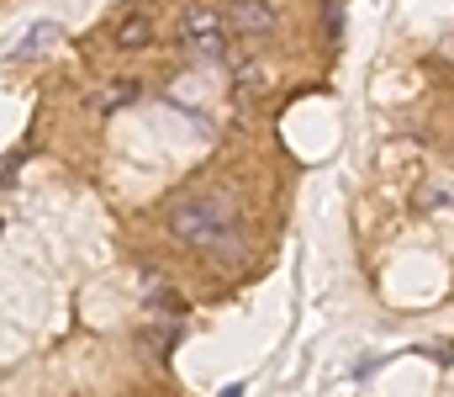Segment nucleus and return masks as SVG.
Here are the masks:
<instances>
[{
  "mask_svg": "<svg viewBox=\"0 0 454 397\" xmlns=\"http://www.w3.org/2000/svg\"><path fill=\"white\" fill-rule=\"evenodd\" d=\"M232 202L223 191H196L185 202L169 207V239L185 250H212V255H232Z\"/></svg>",
  "mask_w": 454,
  "mask_h": 397,
  "instance_id": "f257e3e1",
  "label": "nucleus"
},
{
  "mask_svg": "<svg viewBox=\"0 0 454 397\" xmlns=\"http://www.w3.org/2000/svg\"><path fill=\"white\" fill-rule=\"evenodd\" d=\"M180 48L191 59H223L227 53V16L212 5H185L180 11Z\"/></svg>",
  "mask_w": 454,
  "mask_h": 397,
  "instance_id": "f03ea898",
  "label": "nucleus"
},
{
  "mask_svg": "<svg viewBox=\"0 0 454 397\" xmlns=\"http://www.w3.org/2000/svg\"><path fill=\"white\" fill-rule=\"evenodd\" d=\"M223 16L238 37H270L275 32V5L270 0H227Z\"/></svg>",
  "mask_w": 454,
  "mask_h": 397,
  "instance_id": "7ed1b4c3",
  "label": "nucleus"
},
{
  "mask_svg": "<svg viewBox=\"0 0 454 397\" xmlns=\"http://www.w3.org/2000/svg\"><path fill=\"white\" fill-rule=\"evenodd\" d=\"M59 37H64V27H59V21H32V27H27V37L5 48V64H27V59H37L43 48H53Z\"/></svg>",
  "mask_w": 454,
  "mask_h": 397,
  "instance_id": "20e7f679",
  "label": "nucleus"
},
{
  "mask_svg": "<svg viewBox=\"0 0 454 397\" xmlns=\"http://www.w3.org/2000/svg\"><path fill=\"white\" fill-rule=\"evenodd\" d=\"M270 80H275V75H270L264 59H232V96H238V101H254Z\"/></svg>",
  "mask_w": 454,
  "mask_h": 397,
  "instance_id": "39448f33",
  "label": "nucleus"
},
{
  "mask_svg": "<svg viewBox=\"0 0 454 397\" xmlns=\"http://www.w3.org/2000/svg\"><path fill=\"white\" fill-rule=\"evenodd\" d=\"M112 43L116 48H148V43H153V16H148V11H127L112 27Z\"/></svg>",
  "mask_w": 454,
  "mask_h": 397,
  "instance_id": "423d86ee",
  "label": "nucleus"
},
{
  "mask_svg": "<svg viewBox=\"0 0 454 397\" xmlns=\"http://www.w3.org/2000/svg\"><path fill=\"white\" fill-rule=\"evenodd\" d=\"M132 96H137V85H132V80H116V85H106V91L96 96V107H101V112H116V107H127Z\"/></svg>",
  "mask_w": 454,
  "mask_h": 397,
  "instance_id": "0eeeda50",
  "label": "nucleus"
},
{
  "mask_svg": "<svg viewBox=\"0 0 454 397\" xmlns=\"http://www.w3.org/2000/svg\"><path fill=\"white\" fill-rule=\"evenodd\" d=\"M21 164H27V148H11V154H5V191L16 186V175H21Z\"/></svg>",
  "mask_w": 454,
  "mask_h": 397,
  "instance_id": "6e6552de",
  "label": "nucleus"
},
{
  "mask_svg": "<svg viewBox=\"0 0 454 397\" xmlns=\"http://www.w3.org/2000/svg\"><path fill=\"white\" fill-rule=\"evenodd\" d=\"M323 16H328V37H339V32H343V0H328V5H323Z\"/></svg>",
  "mask_w": 454,
  "mask_h": 397,
  "instance_id": "1a4fd4ad",
  "label": "nucleus"
},
{
  "mask_svg": "<svg viewBox=\"0 0 454 397\" xmlns=\"http://www.w3.org/2000/svg\"><path fill=\"white\" fill-rule=\"evenodd\" d=\"M217 397H243V382H232V387H223Z\"/></svg>",
  "mask_w": 454,
  "mask_h": 397,
  "instance_id": "9d476101",
  "label": "nucleus"
}]
</instances>
